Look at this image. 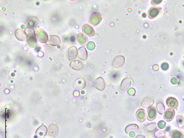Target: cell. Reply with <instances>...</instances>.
Segmentation results:
<instances>
[{
	"mask_svg": "<svg viewBox=\"0 0 184 138\" xmlns=\"http://www.w3.org/2000/svg\"><path fill=\"white\" fill-rule=\"evenodd\" d=\"M87 84V80L85 77H80L75 80L74 87L77 90L81 91L85 88Z\"/></svg>",
	"mask_w": 184,
	"mask_h": 138,
	"instance_id": "cell-1",
	"label": "cell"
},
{
	"mask_svg": "<svg viewBox=\"0 0 184 138\" xmlns=\"http://www.w3.org/2000/svg\"><path fill=\"white\" fill-rule=\"evenodd\" d=\"M35 50L36 52L39 51L40 50V47H36L35 49Z\"/></svg>",
	"mask_w": 184,
	"mask_h": 138,
	"instance_id": "cell-39",
	"label": "cell"
},
{
	"mask_svg": "<svg viewBox=\"0 0 184 138\" xmlns=\"http://www.w3.org/2000/svg\"><path fill=\"white\" fill-rule=\"evenodd\" d=\"M171 82L173 84H176L178 82V79L177 78L174 77L172 78L171 79Z\"/></svg>",
	"mask_w": 184,
	"mask_h": 138,
	"instance_id": "cell-35",
	"label": "cell"
},
{
	"mask_svg": "<svg viewBox=\"0 0 184 138\" xmlns=\"http://www.w3.org/2000/svg\"><path fill=\"white\" fill-rule=\"evenodd\" d=\"M158 126L159 129H164L166 126V123L165 121L163 120L159 121L158 123Z\"/></svg>",
	"mask_w": 184,
	"mask_h": 138,
	"instance_id": "cell-31",
	"label": "cell"
},
{
	"mask_svg": "<svg viewBox=\"0 0 184 138\" xmlns=\"http://www.w3.org/2000/svg\"><path fill=\"white\" fill-rule=\"evenodd\" d=\"M162 1L161 0H153V1H151V4L154 5H157V4L161 3Z\"/></svg>",
	"mask_w": 184,
	"mask_h": 138,
	"instance_id": "cell-34",
	"label": "cell"
},
{
	"mask_svg": "<svg viewBox=\"0 0 184 138\" xmlns=\"http://www.w3.org/2000/svg\"><path fill=\"white\" fill-rule=\"evenodd\" d=\"M129 135L130 137H134L135 135V133L134 132L131 131Z\"/></svg>",
	"mask_w": 184,
	"mask_h": 138,
	"instance_id": "cell-38",
	"label": "cell"
},
{
	"mask_svg": "<svg viewBox=\"0 0 184 138\" xmlns=\"http://www.w3.org/2000/svg\"><path fill=\"white\" fill-rule=\"evenodd\" d=\"M139 126L135 124H130L126 127L125 129L126 132L128 134L130 131L134 130H137Z\"/></svg>",
	"mask_w": 184,
	"mask_h": 138,
	"instance_id": "cell-27",
	"label": "cell"
},
{
	"mask_svg": "<svg viewBox=\"0 0 184 138\" xmlns=\"http://www.w3.org/2000/svg\"><path fill=\"white\" fill-rule=\"evenodd\" d=\"M59 131L58 126L56 123H53L49 126L48 134L50 137H54L57 135Z\"/></svg>",
	"mask_w": 184,
	"mask_h": 138,
	"instance_id": "cell-13",
	"label": "cell"
},
{
	"mask_svg": "<svg viewBox=\"0 0 184 138\" xmlns=\"http://www.w3.org/2000/svg\"><path fill=\"white\" fill-rule=\"evenodd\" d=\"M102 19V15L99 13H95L90 17L89 22L91 25L96 26L100 23Z\"/></svg>",
	"mask_w": 184,
	"mask_h": 138,
	"instance_id": "cell-7",
	"label": "cell"
},
{
	"mask_svg": "<svg viewBox=\"0 0 184 138\" xmlns=\"http://www.w3.org/2000/svg\"><path fill=\"white\" fill-rule=\"evenodd\" d=\"M176 122L179 128L182 129L184 127V118L180 115L176 116Z\"/></svg>",
	"mask_w": 184,
	"mask_h": 138,
	"instance_id": "cell-26",
	"label": "cell"
},
{
	"mask_svg": "<svg viewBox=\"0 0 184 138\" xmlns=\"http://www.w3.org/2000/svg\"><path fill=\"white\" fill-rule=\"evenodd\" d=\"M82 30L83 31L88 37H93L96 34V32L94 29L88 24H85L83 26Z\"/></svg>",
	"mask_w": 184,
	"mask_h": 138,
	"instance_id": "cell-14",
	"label": "cell"
},
{
	"mask_svg": "<svg viewBox=\"0 0 184 138\" xmlns=\"http://www.w3.org/2000/svg\"><path fill=\"white\" fill-rule=\"evenodd\" d=\"M161 8L159 7H153L150 9L148 12V18L150 19L156 18L159 15Z\"/></svg>",
	"mask_w": 184,
	"mask_h": 138,
	"instance_id": "cell-18",
	"label": "cell"
},
{
	"mask_svg": "<svg viewBox=\"0 0 184 138\" xmlns=\"http://www.w3.org/2000/svg\"><path fill=\"white\" fill-rule=\"evenodd\" d=\"M15 37L20 41H23L26 38L25 33L23 31L20 29L17 28L15 30L14 33Z\"/></svg>",
	"mask_w": 184,
	"mask_h": 138,
	"instance_id": "cell-23",
	"label": "cell"
},
{
	"mask_svg": "<svg viewBox=\"0 0 184 138\" xmlns=\"http://www.w3.org/2000/svg\"><path fill=\"white\" fill-rule=\"evenodd\" d=\"M157 115L156 109L153 107H150L147 111V119L150 121L154 120Z\"/></svg>",
	"mask_w": 184,
	"mask_h": 138,
	"instance_id": "cell-17",
	"label": "cell"
},
{
	"mask_svg": "<svg viewBox=\"0 0 184 138\" xmlns=\"http://www.w3.org/2000/svg\"><path fill=\"white\" fill-rule=\"evenodd\" d=\"M157 128L156 124L154 123H150L146 126L147 129L148 131L151 132L154 131Z\"/></svg>",
	"mask_w": 184,
	"mask_h": 138,
	"instance_id": "cell-29",
	"label": "cell"
},
{
	"mask_svg": "<svg viewBox=\"0 0 184 138\" xmlns=\"http://www.w3.org/2000/svg\"><path fill=\"white\" fill-rule=\"evenodd\" d=\"M36 36L39 42L43 43H46L48 41V36L45 31L43 29H39L37 31Z\"/></svg>",
	"mask_w": 184,
	"mask_h": 138,
	"instance_id": "cell-6",
	"label": "cell"
},
{
	"mask_svg": "<svg viewBox=\"0 0 184 138\" xmlns=\"http://www.w3.org/2000/svg\"><path fill=\"white\" fill-rule=\"evenodd\" d=\"M136 117L139 122L142 123L145 122L146 119V113L145 110L139 109L136 112Z\"/></svg>",
	"mask_w": 184,
	"mask_h": 138,
	"instance_id": "cell-19",
	"label": "cell"
},
{
	"mask_svg": "<svg viewBox=\"0 0 184 138\" xmlns=\"http://www.w3.org/2000/svg\"><path fill=\"white\" fill-rule=\"evenodd\" d=\"M166 105L172 109L177 110L179 107V102L175 98L173 97H169L166 99Z\"/></svg>",
	"mask_w": 184,
	"mask_h": 138,
	"instance_id": "cell-12",
	"label": "cell"
},
{
	"mask_svg": "<svg viewBox=\"0 0 184 138\" xmlns=\"http://www.w3.org/2000/svg\"><path fill=\"white\" fill-rule=\"evenodd\" d=\"M135 138H145V137L144 136L141 135H139L136 136Z\"/></svg>",
	"mask_w": 184,
	"mask_h": 138,
	"instance_id": "cell-40",
	"label": "cell"
},
{
	"mask_svg": "<svg viewBox=\"0 0 184 138\" xmlns=\"http://www.w3.org/2000/svg\"><path fill=\"white\" fill-rule=\"evenodd\" d=\"M153 70H155V71H157V70H158L159 69L158 66L157 65H154V66H153Z\"/></svg>",
	"mask_w": 184,
	"mask_h": 138,
	"instance_id": "cell-37",
	"label": "cell"
},
{
	"mask_svg": "<svg viewBox=\"0 0 184 138\" xmlns=\"http://www.w3.org/2000/svg\"><path fill=\"white\" fill-rule=\"evenodd\" d=\"M26 42L29 47L34 48L36 47L37 44V40L34 33L31 31L27 33Z\"/></svg>",
	"mask_w": 184,
	"mask_h": 138,
	"instance_id": "cell-4",
	"label": "cell"
},
{
	"mask_svg": "<svg viewBox=\"0 0 184 138\" xmlns=\"http://www.w3.org/2000/svg\"><path fill=\"white\" fill-rule=\"evenodd\" d=\"M168 64L166 63H164L162 64L161 65V68L162 70H166L168 69L169 68Z\"/></svg>",
	"mask_w": 184,
	"mask_h": 138,
	"instance_id": "cell-33",
	"label": "cell"
},
{
	"mask_svg": "<svg viewBox=\"0 0 184 138\" xmlns=\"http://www.w3.org/2000/svg\"><path fill=\"white\" fill-rule=\"evenodd\" d=\"M73 95L74 96H76V97H78V96H79L80 95L79 92L77 91H75L74 92Z\"/></svg>",
	"mask_w": 184,
	"mask_h": 138,
	"instance_id": "cell-36",
	"label": "cell"
},
{
	"mask_svg": "<svg viewBox=\"0 0 184 138\" xmlns=\"http://www.w3.org/2000/svg\"><path fill=\"white\" fill-rule=\"evenodd\" d=\"M106 84L105 80L102 77L97 78L93 82V87L99 91H103L105 88Z\"/></svg>",
	"mask_w": 184,
	"mask_h": 138,
	"instance_id": "cell-8",
	"label": "cell"
},
{
	"mask_svg": "<svg viewBox=\"0 0 184 138\" xmlns=\"http://www.w3.org/2000/svg\"><path fill=\"white\" fill-rule=\"evenodd\" d=\"M165 135L164 132L159 129L156 130L154 133V136L156 138H159L164 137Z\"/></svg>",
	"mask_w": 184,
	"mask_h": 138,
	"instance_id": "cell-28",
	"label": "cell"
},
{
	"mask_svg": "<svg viewBox=\"0 0 184 138\" xmlns=\"http://www.w3.org/2000/svg\"><path fill=\"white\" fill-rule=\"evenodd\" d=\"M70 68L76 71H80L83 69L84 64L81 61L75 60L70 63Z\"/></svg>",
	"mask_w": 184,
	"mask_h": 138,
	"instance_id": "cell-10",
	"label": "cell"
},
{
	"mask_svg": "<svg viewBox=\"0 0 184 138\" xmlns=\"http://www.w3.org/2000/svg\"><path fill=\"white\" fill-rule=\"evenodd\" d=\"M48 42L50 45L53 46H58L61 44L60 38L55 35L49 36Z\"/></svg>",
	"mask_w": 184,
	"mask_h": 138,
	"instance_id": "cell-16",
	"label": "cell"
},
{
	"mask_svg": "<svg viewBox=\"0 0 184 138\" xmlns=\"http://www.w3.org/2000/svg\"><path fill=\"white\" fill-rule=\"evenodd\" d=\"M39 23V20L37 18L34 16L28 17L25 21L26 25L30 28L36 27Z\"/></svg>",
	"mask_w": 184,
	"mask_h": 138,
	"instance_id": "cell-5",
	"label": "cell"
},
{
	"mask_svg": "<svg viewBox=\"0 0 184 138\" xmlns=\"http://www.w3.org/2000/svg\"><path fill=\"white\" fill-rule=\"evenodd\" d=\"M47 132V127L43 124L37 129L36 131V135L39 138L45 137Z\"/></svg>",
	"mask_w": 184,
	"mask_h": 138,
	"instance_id": "cell-15",
	"label": "cell"
},
{
	"mask_svg": "<svg viewBox=\"0 0 184 138\" xmlns=\"http://www.w3.org/2000/svg\"><path fill=\"white\" fill-rule=\"evenodd\" d=\"M125 62V59L123 56L118 55L113 59L112 65L115 68H119L124 65Z\"/></svg>",
	"mask_w": 184,
	"mask_h": 138,
	"instance_id": "cell-3",
	"label": "cell"
},
{
	"mask_svg": "<svg viewBox=\"0 0 184 138\" xmlns=\"http://www.w3.org/2000/svg\"><path fill=\"white\" fill-rule=\"evenodd\" d=\"M169 135L172 138H182L183 134L179 130H174L170 132Z\"/></svg>",
	"mask_w": 184,
	"mask_h": 138,
	"instance_id": "cell-24",
	"label": "cell"
},
{
	"mask_svg": "<svg viewBox=\"0 0 184 138\" xmlns=\"http://www.w3.org/2000/svg\"><path fill=\"white\" fill-rule=\"evenodd\" d=\"M77 42L81 45H85L88 42L87 37L82 33H79L77 35Z\"/></svg>",
	"mask_w": 184,
	"mask_h": 138,
	"instance_id": "cell-22",
	"label": "cell"
},
{
	"mask_svg": "<svg viewBox=\"0 0 184 138\" xmlns=\"http://www.w3.org/2000/svg\"><path fill=\"white\" fill-rule=\"evenodd\" d=\"M78 57L83 61L86 60L88 58V53L84 47H80L78 51Z\"/></svg>",
	"mask_w": 184,
	"mask_h": 138,
	"instance_id": "cell-21",
	"label": "cell"
},
{
	"mask_svg": "<svg viewBox=\"0 0 184 138\" xmlns=\"http://www.w3.org/2000/svg\"><path fill=\"white\" fill-rule=\"evenodd\" d=\"M161 138H168V137H162Z\"/></svg>",
	"mask_w": 184,
	"mask_h": 138,
	"instance_id": "cell-41",
	"label": "cell"
},
{
	"mask_svg": "<svg viewBox=\"0 0 184 138\" xmlns=\"http://www.w3.org/2000/svg\"><path fill=\"white\" fill-rule=\"evenodd\" d=\"M96 45L94 42H89L87 44V47L88 50H94Z\"/></svg>",
	"mask_w": 184,
	"mask_h": 138,
	"instance_id": "cell-30",
	"label": "cell"
},
{
	"mask_svg": "<svg viewBox=\"0 0 184 138\" xmlns=\"http://www.w3.org/2000/svg\"><path fill=\"white\" fill-rule=\"evenodd\" d=\"M182 138H184V136H183V137H182Z\"/></svg>",
	"mask_w": 184,
	"mask_h": 138,
	"instance_id": "cell-42",
	"label": "cell"
},
{
	"mask_svg": "<svg viewBox=\"0 0 184 138\" xmlns=\"http://www.w3.org/2000/svg\"><path fill=\"white\" fill-rule=\"evenodd\" d=\"M157 111L159 114L162 115L165 112V109L163 103L159 102L156 105Z\"/></svg>",
	"mask_w": 184,
	"mask_h": 138,
	"instance_id": "cell-25",
	"label": "cell"
},
{
	"mask_svg": "<svg viewBox=\"0 0 184 138\" xmlns=\"http://www.w3.org/2000/svg\"><path fill=\"white\" fill-rule=\"evenodd\" d=\"M154 98L151 96H147L144 98L140 102V105L142 108H150L154 104Z\"/></svg>",
	"mask_w": 184,
	"mask_h": 138,
	"instance_id": "cell-9",
	"label": "cell"
},
{
	"mask_svg": "<svg viewBox=\"0 0 184 138\" xmlns=\"http://www.w3.org/2000/svg\"><path fill=\"white\" fill-rule=\"evenodd\" d=\"M135 90L133 88H130L128 90V93L129 96H134L135 94Z\"/></svg>",
	"mask_w": 184,
	"mask_h": 138,
	"instance_id": "cell-32",
	"label": "cell"
},
{
	"mask_svg": "<svg viewBox=\"0 0 184 138\" xmlns=\"http://www.w3.org/2000/svg\"><path fill=\"white\" fill-rule=\"evenodd\" d=\"M78 50L75 46H71L69 48L67 51V57L69 60L76 59L78 55Z\"/></svg>",
	"mask_w": 184,
	"mask_h": 138,
	"instance_id": "cell-11",
	"label": "cell"
},
{
	"mask_svg": "<svg viewBox=\"0 0 184 138\" xmlns=\"http://www.w3.org/2000/svg\"><path fill=\"white\" fill-rule=\"evenodd\" d=\"M133 83V79L130 77L125 78L122 81L120 85L119 89L121 92L126 91Z\"/></svg>",
	"mask_w": 184,
	"mask_h": 138,
	"instance_id": "cell-2",
	"label": "cell"
},
{
	"mask_svg": "<svg viewBox=\"0 0 184 138\" xmlns=\"http://www.w3.org/2000/svg\"><path fill=\"white\" fill-rule=\"evenodd\" d=\"M175 112L174 110L172 109H168L165 111L164 115V119L166 121L169 122L174 118Z\"/></svg>",
	"mask_w": 184,
	"mask_h": 138,
	"instance_id": "cell-20",
	"label": "cell"
}]
</instances>
